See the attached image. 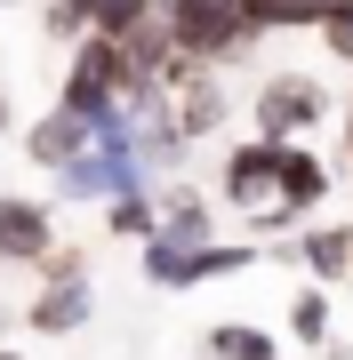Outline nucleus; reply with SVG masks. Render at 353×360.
Instances as JSON below:
<instances>
[{"mask_svg": "<svg viewBox=\"0 0 353 360\" xmlns=\"http://www.w3.org/2000/svg\"><path fill=\"white\" fill-rule=\"evenodd\" d=\"M129 89H137V72H129V56H120V40L80 32L73 56H65V80H56V112H73V120H105L113 104H129Z\"/></svg>", "mask_w": 353, "mask_h": 360, "instance_id": "1", "label": "nucleus"}, {"mask_svg": "<svg viewBox=\"0 0 353 360\" xmlns=\"http://www.w3.org/2000/svg\"><path fill=\"white\" fill-rule=\"evenodd\" d=\"M329 112H337V104H329V89L314 72H265L257 96H249V136H265V144H314V129Z\"/></svg>", "mask_w": 353, "mask_h": 360, "instance_id": "2", "label": "nucleus"}, {"mask_svg": "<svg viewBox=\"0 0 353 360\" xmlns=\"http://www.w3.org/2000/svg\"><path fill=\"white\" fill-rule=\"evenodd\" d=\"M273 168H281V144H265V136L225 144V160H217V200L233 208L249 232H289L281 200H273Z\"/></svg>", "mask_w": 353, "mask_h": 360, "instance_id": "3", "label": "nucleus"}, {"mask_svg": "<svg viewBox=\"0 0 353 360\" xmlns=\"http://www.w3.org/2000/svg\"><path fill=\"white\" fill-rule=\"evenodd\" d=\"M161 8V25H169L177 40V56H201V65H241L257 40L241 32V0H153Z\"/></svg>", "mask_w": 353, "mask_h": 360, "instance_id": "4", "label": "nucleus"}, {"mask_svg": "<svg viewBox=\"0 0 353 360\" xmlns=\"http://www.w3.org/2000/svg\"><path fill=\"white\" fill-rule=\"evenodd\" d=\"M153 89H161V104H169V120L185 129V144L217 136L225 120H233V96H225V72H217V65H201V56H169V72H161Z\"/></svg>", "mask_w": 353, "mask_h": 360, "instance_id": "5", "label": "nucleus"}, {"mask_svg": "<svg viewBox=\"0 0 353 360\" xmlns=\"http://www.w3.org/2000/svg\"><path fill=\"white\" fill-rule=\"evenodd\" d=\"M56 248V208L49 200H32V193H0V272L8 264H40Z\"/></svg>", "mask_w": 353, "mask_h": 360, "instance_id": "6", "label": "nucleus"}, {"mask_svg": "<svg viewBox=\"0 0 353 360\" xmlns=\"http://www.w3.org/2000/svg\"><path fill=\"white\" fill-rule=\"evenodd\" d=\"M329 160L314 153V144H281V168H273V200H281V224L297 232V224H314V208L329 200Z\"/></svg>", "mask_w": 353, "mask_h": 360, "instance_id": "7", "label": "nucleus"}, {"mask_svg": "<svg viewBox=\"0 0 353 360\" xmlns=\"http://www.w3.org/2000/svg\"><path fill=\"white\" fill-rule=\"evenodd\" d=\"M289 264H305V281L337 288L353 281V224H297V240H281Z\"/></svg>", "mask_w": 353, "mask_h": 360, "instance_id": "8", "label": "nucleus"}, {"mask_svg": "<svg viewBox=\"0 0 353 360\" xmlns=\"http://www.w3.org/2000/svg\"><path fill=\"white\" fill-rule=\"evenodd\" d=\"M89 312H97V296H89V281H40L32 288V304L16 312L32 336H80L89 328Z\"/></svg>", "mask_w": 353, "mask_h": 360, "instance_id": "9", "label": "nucleus"}, {"mask_svg": "<svg viewBox=\"0 0 353 360\" xmlns=\"http://www.w3.org/2000/svg\"><path fill=\"white\" fill-rule=\"evenodd\" d=\"M153 208H161V232H169V240H185V248L217 240V200L201 193V184H185V176L153 184Z\"/></svg>", "mask_w": 353, "mask_h": 360, "instance_id": "10", "label": "nucleus"}, {"mask_svg": "<svg viewBox=\"0 0 353 360\" xmlns=\"http://www.w3.org/2000/svg\"><path fill=\"white\" fill-rule=\"evenodd\" d=\"M80 153H89V120L56 112V104H49V112L25 129V160L40 168V176H56V168H65V160H80Z\"/></svg>", "mask_w": 353, "mask_h": 360, "instance_id": "11", "label": "nucleus"}, {"mask_svg": "<svg viewBox=\"0 0 353 360\" xmlns=\"http://www.w3.org/2000/svg\"><path fill=\"white\" fill-rule=\"evenodd\" d=\"M265 248L257 240H201L193 257H185V288H209V281H233V272H257Z\"/></svg>", "mask_w": 353, "mask_h": 360, "instance_id": "12", "label": "nucleus"}, {"mask_svg": "<svg viewBox=\"0 0 353 360\" xmlns=\"http://www.w3.org/2000/svg\"><path fill=\"white\" fill-rule=\"evenodd\" d=\"M241 32L273 40V32H321V0H241Z\"/></svg>", "mask_w": 353, "mask_h": 360, "instance_id": "13", "label": "nucleus"}, {"mask_svg": "<svg viewBox=\"0 0 353 360\" xmlns=\"http://www.w3.org/2000/svg\"><path fill=\"white\" fill-rule=\"evenodd\" d=\"M289 336H297L305 352H321L329 336H337V304H329V288H321V281H305L297 296H289Z\"/></svg>", "mask_w": 353, "mask_h": 360, "instance_id": "14", "label": "nucleus"}, {"mask_svg": "<svg viewBox=\"0 0 353 360\" xmlns=\"http://www.w3.org/2000/svg\"><path fill=\"white\" fill-rule=\"evenodd\" d=\"M209 360H281V336L257 321H217L209 328Z\"/></svg>", "mask_w": 353, "mask_h": 360, "instance_id": "15", "label": "nucleus"}, {"mask_svg": "<svg viewBox=\"0 0 353 360\" xmlns=\"http://www.w3.org/2000/svg\"><path fill=\"white\" fill-rule=\"evenodd\" d=\"M185 257H193V248H185V240H169V232L137 240V264H144V281H153V288H169V296H185Z\"/></svg>", "mask_w": 353, "mask_h": 360, "instance_id": "16", "label": "nucleus"}, {"mask_svg": "<svg viewBox=\"0 0 353 360\" xmlns=\"http://www.w3.org/2000/svg\"><path fill=\"white\" fill-rule=\"evenodd\" d=\"M105 232H113V240H153V232H161L153 193H120V200H105Z\"/></svg>", "mask_w": 353, "mask_h": 360, "instance_id": "17", "label": "nucleus"}, {"mask_svg": "<svg viewBox=\"0 0 353 360\" xmlns=\"http://www.w3.org/2000/svg\"><path fill=\"white\" fill-rule=\"evenodd\" d=\"M153 0H97V8H89V32H105V40H129L137 25H153Z\"/></svg>", "mask_w": 353, "mask_h": 360, "instance_id": "18", "label": "nucleus"}, {"mask_svg": "<svg viewBox=\"0 0 353 360\" xmlns=\"http://www.w3.org/2000/svg\"><path fill=\"white\" fill-rule=\"evenodd\" d=\"M89 8H97V0H49V8H40V25H49L56 40H80V32H89Z\"/></svg>", "mask_w": 353, "mask_h": 360, "instance_id": "19", "label": "nucleus"}, {"mask_svg": "<svg viewBox=\"0 0 353 360\" xmlns=\"http://www.w3.org/2000/svg\"><path fill=\"white\" fill-rule=\"evenodd\" d=\"M32 272H40V281H89V248H49Z\"/></svg>", "mask_w": 353, "mask_h": 360, "instance_id": "20", "label": "nucleus"}, {"mask_svg": "<svg viewBox=\"0 0 353 360\" xmlns=\"http://www.w3.org/2000/svg\"><path fill=\"white\" fill-rule=\"evenodd\" d=\"M321 40H329L337 65H353V8H329V16H321Z\"/></svg>", "mask_w": 353, "mask_h": 360, "instance_id": "21", "label": "nucleus"}, {"mask_svg": "<svg viewBox=\"0 0 353 360\" xmlns=\"http://www.w3.org/2000/svg\"><path fill=\"white\" fill-rule=\"evenodd\" d=\"M321 360H353V345H345V336H329V345H321Z\"/></svg>", "mask_w": 353, "mask_h": 360, "instance_id": "22", "label": "nucleus"}, {"mask_svg": "<svg viewBox=\"0 0 353 360\" xmlns=\"http://www.w3.org/2000/svg\"><path fill=\"white\" fill-rule=\"evenodd\" d=\"M337 120H345V160H353V104H345V112H337Z\"/></svg>", "mask_w": 353, "mask_h": 360, "instance_id": "23", "label": "nucleus"}, {"mask_svg": "<svg viewBox=\"0 0 353 360\" xmlns=\"http://www.w3.org/2000/svg\"><path fill=\"white\" fill-rule=\"evenodd\" d=\"M0 129H8V89H0Z\"/></svg>", "mask_w": 353, "mask_h": 360, "instance_id": "24", "label": "nucleus"}, {"mask_svg": "<svg viewBox=\"0 0 353 360\" xmlns=\"http://www.w3.org/2000/svg\"><path fill=\"white\" fill-rule=\"evenodd\" d=\"M0 328H8V288H0Z\"/></svg>", "mask_w": 353, "mask_h": 360, "instance_id": "25", "label": "nucleus"}, {"mask_svg": "<svg viewBox=\"0 0 353 360\" xmlns=\"http://www.w3.org/2000/svg\"><path fill=\"white\" fill-rule=\"evenodd\" d=\"M0 8H16V0H0Z\"/></svg>", "mask_w": 353, "mask_h": 360, "instance_id": "26", "label": "nucleus"}, {"mask_svg": "<svg viewBox=\"0 0 353 360\" xmlns=\"http://www.w3.org/2000/svg\"><path fill=\"white\" fill-rule=\"evenodd\" d=\"M0 360H16V352H0Z\"/></svg>", "mask_w": 353, "mask_h": 360, "instance_id": "27", "label": "nucleus"}]
</instances>
